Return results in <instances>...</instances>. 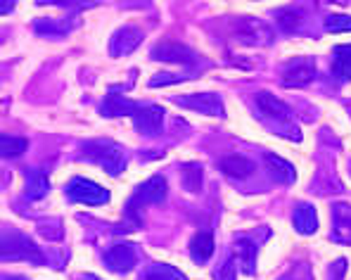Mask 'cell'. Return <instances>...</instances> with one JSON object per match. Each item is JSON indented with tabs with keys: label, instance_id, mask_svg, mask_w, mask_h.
<instances>
[{
	"label": "cell",
	"instance_id": "603a6c76",
	"mask_svg": "<svg viewBox=\"0 0 351 280\" xmlns=\"http://www.w3.org/2000/svg\"><path fill=\"white\" fill-rule=\"evenodd\" d=\"M335 65H332V74L339 81H349L351 79V45H335L332 50Z\"/></svg>",
	"mask_w": 351,
	"mask_h": 280
},
{
	"label": "cell",
	"instance_id": "30bf717a",
	"mask_svg": "<svg viewBox=\"0 0 351 280\" xmlns=\"http://www.w3.org/2000/svg\"><path fill=\"white\" fill-rule=\"evenodd\" d=\"M164 107L159 105H138V110L133 112V124H136V131L141 136H157L162 131L164 124Z\"/></svg>",
	"mask_w": 351,
	"mask_h": 280
},
{
	"label": "cell",
	"instance_id": "484cf974",
	"mask_svg": "<svg viewBox=\"0 0 351 280\" xmlns=\"http://www.w3.org/2000/svg\"><path fill=\"white\" fill-rule=\"evenodd\" d=\"M34 29H36V34H40V36H64V34H69L71 27L64 22H58V19H36Z\"/></svg>",
	"mask_w": 351,
	"mask_h": 280
},
{
	"label": "cell",
	"instance_id": "52a82bcc",
	"mask_svg": "<svg viewBox=\"0 0 351 280\" xmlns=\"http://www.w3.org/2000/svg\"><path fill=\"white\" fill-rule=\"evenodd\" d=\"M176 105L193 112H202L206 117H223L226 114L223 100L216 93H190V95L176 97Z\"/></svg>",
	"mask_w": 351,
	"mask_h": 280
},
{
	"label": "cell",
	"instance_id": "83f0119b",
	"mask_svg": "<svg viewBox=\"0 0 351 280\" xmlns=\"http://www.w3.org/2000/svg\"><path fill=\"white\" fill-rule=\"evenodd\" d=\"M97 0H38V5H58V8H69V10H84L93 8Z\"/></svg>",
	"mask_w": 351,
	"mask_h": 280
},
{
	"label": "cell",
	"instance_id": "ffe728a7",
	"mask_svg": "<svg viewBox=\"0 0 351 280\" xmlns=\"http://www.w3.org/2000/svg\"><path fill=\"white\" fill-rule=\"evenodd\" d=\"M214 254V237L211 233H197V235L190 240V257L197 264H206Z\"/></svg>",
	"mask_w": 351,
	"mask_h": 280
},
{
	"label": "cell",
	"instance_id": "4316f807",
	"mask_svg": "<svg viewBox=\"0 0 351 280\" xmlns=\"http://www.w3.org/2000/svg\"><path fill=\"white\" fill-rule=\"evenodd\" d=\"M323 27L330 34H347L351 31V17L349 14H330V17H325Z\"/></svg>",
	"mask_w": 351,
	"mask_h": 280
},
{
	"label": "cell",
	"instance_id": "7c38bea8",
	"mask_svg": "<svg viewBox=\"0 0 351 280\" xmlns=\"http://www.w3.org/2000/svg\"><path fill=\"white\" fill-rule=\"evenodd\" d=\"M136 261H138L136 247L126 245V242H119V245L110 247V250L105 252V266L110 268L112 273H128V271H133Z\"/></svg>",
	"mask_w": 351,
	"mask_h": 280
},
{
	"label": "cell",
	"instance_id": "1f68e13d",
	"mask_svg": "<svg viewBox=\"0 0 351 280\" xmlns=\"http://www.w3.org/2000/svg\"><path fill=\"white\" fill-rule=\"evenodd\" d=\"M3 280H29V278H22V276H12V278H10V276H5Z\"/></svg>",
	"mask_w": 351,
	"mask_h": 280
},
{
	"label": "cell",
	"instance_id": "4fadbf2b",
	"mask_svg": "<svg viewBox=\"0 0 351 280\" xmlns=\"http://www.w3.org/2000/svg\"><path fill=\"white\" fill-rule=\"evenodd\" d=\"M263 162H266V171L276 183H282V185H290L297 180V169L292 167L287 159L278 157L273 152H266L263 154Z\"/></svg>",
	"mask_w": 351,
	"mask_h": 280
},
{
	"label": "cell",
	"instance_id": "3957f363",
	"mask_svg": "<svg viewBox=\"0 0 351 280\" xmlns=\"http://www.w3.org/2000/svg\"><path fill=\"white\" fill-rule=\"evenodd\" d=\"M3 261H29L36 266H43L45 257L40 254L38 247L29 240L27 235L17 231L3 233Z\"/></svg>",
	"mask_w": 351,
	"mask_h": 280
},
{
	"label": "cell",
	"instance_id": "d4e9b609",
	"mask_svg": "<svg viewBox=\"0 0 351 280\" xmlns=\"http://www.w3.org/2000/svg\"><path fill=\"white\" fill-rule=\"evenodd\" d=\"M147 280H188L183 271H178L171 264H154L147 271Z\"/></svg>",
	"mask_w": 351,
	"mask_h": 280
},
{
	"label": "cell",
	"instance_id": "f1b7e54d",
	"mask_svg": "<svg viewBox=\"0 0 351 280\" xmlns=\"http://www.w3.org/2000/svg\"><path fill=\"white\" fill-rule=\"evenodd\" d=\"M235 273H237V261L235 257H230L223 266L214 271V280H235Z\"/></svg>",
	"mask_w": 351,
	"mask_h": 280
},
{
	"label": "cell",
	"instance_id": "8992f818",
	"mask_svg": "<svg viewBox=\"0 0 351 280\" xmlns=\"http://www.w3.org/2000/svg\"><path fill=\"white\" fill-rule=\"evenodd\" d=\"M316 60L313 57H294L282 67V86L285 88H304L316 79Z\"/></svg>",
	"mask_w": 351,
	"mask_h": 280
},
{
	"label": "cell",
	"instance_id": "ac0fdd59",
	"mask_svg": "<svg viewBox=\"0 0 351 280\" xmlns=\"http://www.w3.org/2000/svg\"><path fill=\"white\" fill-rule=\"evenodd\" d=\"M233 252H235V261L240 264V268L252 276L254 273V266H256V245L247 237H237L235 245H233Z\"/></svg>",
	"mask_w": 351,
	"mask_h": 280
},
{
	"label": "cell",
	"instance_id": "5bb4252c",
	"mask_svg": "<svg viewBox=\"0 0 351 280\" xmlns=\"http://www.w3.org/2000/svg\"><path fill=\"white\" fill-rule=\"evenodd\" d=\"M332 240L339 245H351V207L332 205Z\"/></svg>",
	"mask_w": 351,
	"mask_h": 280
},
{
	"label": "cell",
	"instance_id": "277c9868",
	"mask_svg": "<svg viewBox=\"0 0 351 280\" xmlns=\"http://www.w3.org/2000/svg\"><path fill=\"white\" fill-rule=\"evenodd\" d=\"M235 38L242 45H252V48H263V45L273 43V31L266 22L256 17H240L233 24Z\"/></svg>",
	"mask_w": 351,
	"mask_h": 280
},
{
	"label": "cell",
	"instance_id": "6da1fadb",
	"mask_svg": "<svg viewBox=\"0 0 351 280\" xmlns=\"http://www.w3.org/2000/svg\"><path fill=\"white\" fill-rule=\"evenodd\" d=\"M84 157L102 167L110 176H121L126 171V150L114 140H90L84 145Z\"/></svg>",
	"mask_w": 351,
	"mask_h": 280
},
{
	"label": "cell",
	"instance_id": "8fae6325",
	"mask_svg": "<svg viewBox=\"0 0 351 280\" xmlns=\"http://www.w3.org/2000/svg\"><path fill=\"white\" fill-rule=\"evenodd\" d=\"M145 34H143L138 27H121L112 34L110 38V55L112 57H123V55H131L138 45L143 43Z\"/></svg>",
	"mask_w": 351,
	"mask_h": 280
},
{
	"label": "cell",
	"instance_id": "ba28073f",
	"mask_svg": "<svg viewBox=\"0 0 351 280\" xmlns=\"http://www.w3.org/2000/svg\"><path fill=\"white\" fill-rule=\"evenodd\" d=\"M152 60L157 62H173V65H185L193 67L197 62V55L183 43H176V40H164V43H157L152 48Z\"/></svg>",
	"mask_w": 351,
	"mask_h": 280
},
{
	"label": "cell",
	"instance_id": "2e32d148",
	"mask_svg": "<svg viewBox=\"0 0 351 280\" xmlns=\"http://www.w3.org/2000/svg\"><path fill=\"white\" fill-rule=\"evenodd\" d=\"M219 169L233 180H245L254 174V164L247 157H242V154H228V157H223L219 162Z\"/></svg>",
	"mask_w": 351,
	"mask_h": 280
},
{
	"label": "cell",
	"instance_id": "9a60e30c",
	"mask_svg": "<svg viewBox=\"0 0 351 280\" xmlns=\"http://www.w3.org/2000/svg\"><path fill=\"white\" fill-rule=\"evenodd\" d=\"M292 226L299 235H313L318 231V214L316 207L302 202V205L294 207V216H292Z\"/></svg>",
	"mask_w": 351,
	"mask_h": 280
},
{
	"label": "cell",
	"instance_id": "d6986e66",
	"mask_svg": "<svg viewBox=\"0 0 351 280\" xmlns=\"http://www.w3.org/2000/svg\"><path fill=\"white\" fill-rule=\"evenodd\" d=\"M50 190V178H48V171L43 169H34L31 174H27V185H24V195L29 200H40L45 197Z\"/></svg>",
	"mask_w": 351,
	"mask_h": 280
},
{
	"label": "cell",
	"instance_id": "7a4b0ae2",
	"mask_svg": "<svg viewBox=\"0 0 351 280\" xmlns=\"http://www.w3.org/2000/svg\"><path fill=\"white\" fill-rule=\"evenodd\" d=\"M167 200V178L164 176H152V178H147L143 185H138V190L133 193L131 202H128L126 207V216L128 219H133V224L136 228H141L143 219L141 214H138V207H145V205H157V202H164Z\"/></svg>",
	"mask_w": 351,
	"mask_h": 280
},
{
	"label": "cell",
	"instance_id": "d6a6232c",
	"mask_svg": "<svg viewBox=\"0 0 351 280\" xmlns=\"http://www.w3.org/2000/svg\"><path fill=\"white\" fill-rule=\"evenodd\" d=\"M81 280H100V278H97V276H84Z\"/></svg>",
	"mask_w": 351,
	"mask_h": 280
},
{
	"label": "cell",
	"instance_id": "f546056e",
	"mask_svg": "<svg viewBox=\"0 0 351 280\" xmlns=\"http://www.w3.org/2000/svg\"><path fill=\"white\" fill-rule=\"evenodd\" d=\"M188 76H180V74H157L152 81H149V86L152 88H159V86H171V84H180V81H185Z\"/></svg>",
	"mask_w": 351,
	"mask_h": 280
},
{
	"label": "cell",
	"instance_id": "4dcf8cb0",
	"mask_svg": "<svg viewBox=\"0 0 351 280\" xmlns=\"http://www.w3.org/2000/svg\"><path fill=\"white\" fill-rule=\"evenodd\" d=\"M280 280H299V276H297V271H290L287 276H282Z\"/></svg>",
	"mask_w": 351,
	"mask_h": 280
},
{
	"label": "cell",
	"instance_id": "5b68a950",
	"mask_svg": "<svg viewBox=\"0 0 351 280\" xmlns=\"http://www.w3.org/2000/svg\"><path fill=\"white\" fill-rule=\"evenodd\" d=\"M66 197L71 202H79V205H88V207H100L110 202V190H105L100 183L95 180H88V178H71L66 183Z\"/></svg>",
	"mask_w": 351,
	"mask_h": 280
},
{
	"label": "cell",
	"instance_id": "9c48e42d",
	"mask_svg": "<svg viewBox=\"0 0 351 280\" xmlns=\"http://www.w3.org/2000/svg\"><path fill=\"white\" fill-rule=\"evenodd\" d=\"M256 107H259L261 117L268 119V121H276V124H282V126L294 128L290 107H287L282 100H278L276 95H271V93H266V91L256 93Z\"/></svg>",
	"mask_w": 351,
	"mask_h": 280
},
{
	"label": "cell",
	"instance_id": "e0dca14e",
	"mask_svg": "<svg viewBox=\"0 0 351 280\" xmlns=\"http://www.w3.org/2000/svg\"><path fill=\"white\" fill-rule=\"evenodd\" d=\"M136 110H138V102L128 100V97H123V95H117V93H107L105 102H102V107H100L102 117H123V114L133 117Z\"/></svg>",
	"mask_w": 351,
	"mask_h": 280
},
{
	"label": "cell",
	"instance_id": "7402d4cb",
	"mask_svg": "<svg viewBox=\"0 0 351 280\" xmlns=\"http://www.w3.org/2000/svg\"><path fill=\"white\" fill-rule=\"evenodd\" d=\"M276 19H278V27L285 34H297V31L304 29V12L297 8H282L276 12Z\"/></svg>",
	"mask_w": 351,
	"mask_h": 280
},
{
	"label": "cell",
	"instance_id": "cb8c5ba5",
	"mask_svg": "<svg viewBox=\"0 0 351 280\" xmlns=\"http://www.w3.org/2000/svg\"><path fill=\"white\" fill-rule=\"evenodd\" d=\"M27 148H29V143L24 138H14V136H8V133L0 138V152H3L5 159L22 157V154L27 152Z\"/></svg>",
	"mask_w": 351,
	"mask_h": 280
},
{
	"label": "cell",
	"instance_id": "44dd1931",
	"mask_svg": "<svg viewBox=\"0 0 351 280\" xmlns=\"http://www.w3.org/2000/svg\"><path fill=\"white\" fill-rule=\"evenodd\" d=\"M180 183H183V188L188 190V193L197 195L199 190H202V183H204L202 164H197V162L185 164V167L180 169Z\"/></svg>",
	"mask_w": 351,
	"mask_h": 280
}]
</instances>
